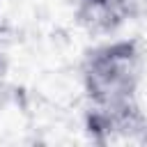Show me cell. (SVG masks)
Here are the masks:
<instances>
[{"label": "cell", "instance_id": "3", "mask_svg": "<svg viewBox=\"0 0 147 147\" xmlns=\"http://www.w3.org/2000/svg\"><path fill=\"white\" fill-rule=\"evenodd\" d=\"M74 18L92 37H110L126 21L117 0H76Z\"/></svg>", "mask_w": 147, "mask_h": 147}, {"label": "cell", "instance_id": "4", "mask_svg": "<svg viewBox=\"0 0 147 147\" xmlns=\"http://www.w3.org/2000/svg\"><path fill=\"white\" fill-rule=\"evenodd\" d=\"M126 21L147 23V0H117Z\"/></svg>", "mask_w": 147, "mask_h": 147}, {"label": "cell", "instance_id": "1", "mask_svg": "<svg viewBox=\"0 0 147 147\" xmlns=\"http://www.w3.org/2000/svg\"><path fill=\"white\" fill-rule=\"evenodd\" d=\"M145 76V53L138 39H110L85 51L80 83L87 106H122L138 101Z\"/></svg>", "mask_w": 147, "mask_h": 147}, {"label": "cell", "instance_id": "5", "mask_svg": "<svg viewBox=\"0 0 147 147\" xmlns=\"http://www.w3.org/2000/svg\"><path fill=\"white\" fill-rule=\"evenodd\" d=\"M7 99H9V62L5 51L0 48V113L7 106Z\"/></svg>", "mask_w": 147, "mask_h": 147}, {"label": "cell", "instance_id": "2", "mask_svg": "<svg viewBox=\"0 0 147 147\" xmlns=\"http://www.w3.org/2000/svg\"><path fill=\"white\" fill-rule=\"evenodd\" d=\"M85 131L96 142L113 140H147V115L140 101L122 106H87Z\"/></svg>", "mask_w": 147, "mask_h": 147}]
</instances>
